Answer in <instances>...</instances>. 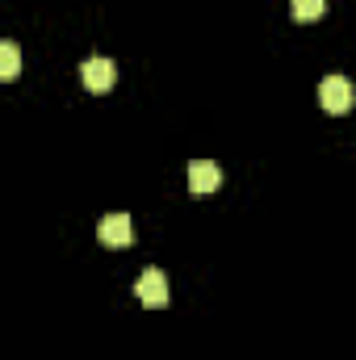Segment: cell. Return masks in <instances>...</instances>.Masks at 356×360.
I'll use <instances>...</instances> for the list:
<instances>
[{"mask_svg": "<svg viewBox=\"0 0 356 360\" xmlns=\"http://www.w3.org/2000/svg\"><path fill=\"white\" fill-rule=\"evenodd\" d=\"M319 105L327 113H348L352 109V84H348V76H327L319 84Z\"/></svg>", "mask_w": 356, "mask_h": 360, "instance_id": "cell-1", "label": "cell"}, {"mask_svg": "<svg viewBox=\"0 0 356 360\" xmlns=\"http://www.w3.org/2000/svg\"><path fill=\"white\" fill-rule=\"evenodd\" d=\"M139 302L147 306V310H164L168 306V276L160 269H143V276H139Z\"/></svg>", "mask_w": 356, "mask_h": 360, "instance_id": "cell-2", "label": "cell"}, {"mask_svg": "<svg viewBox=\"0 0 356 360\" xmlns=\"http://www.w3.org/2000/svg\"><path fill=\"white\" fill-rule=\"evenodd\" d=\"M96 239H101L105 248H130V239H134L130 214H105L101 226H96Z\"/></svg>", "mask_w": 356, "mask_h": 360, "instance_id": "cell-3", "label": "cell"}, {"mask_svg": "<svg viewBox=\"0 0 356 360\" xmlns=\"http://www.w3.org/2000/svg\"><path fill=\"white\" fill-rule=\"evenodd\" d=\"M80 80H84L89 92H109L113 80H117V68H113V59H84L80 63Z\"/></svg>", "mask_w": 356, "mask_h": 360, "instance_id": "cell-4", "label": "cell"}, {"mask_svg": "<svg viewBox=\"0 0 356 360\" xmlns=\"http://www.w3.org/2000/svg\"><path fill=\"white\" fill-rule=\"evenodd\" d=\"M184 176H189V188H193V193H214V188L222 184V168H218L214 160H193Z\"/></svg>", "mask_w": 356, "mask_h": 360, "instance_id": "cell-5", "label": "cell"}, {"mask_svg": "<svg viewBox=\"0 0 356 360\" xmlns=\"http://www.w3.org/2000/svg\"><path fill=\"white\" fill-rule=\"evenodd\" d=\"M17 72H21V46L0 38V80H13Z\"/></svg>", "mask_w": 356, "mask_h": 360, "instance_id": "cell-6", "label": "cell"}, {"mask_svg": "<svg viewBox=\"0 0 356 360\" xmlns=\"http://www.w3.org/2000/svg\"><path fill=\"white\" fill-rule=\"evenodd\" d=\"M327 13V0H293V17L298 21H319Z\"/></svg>", "mask_w": 356, "mask_h": 360, "instance_id": "cell-7", "label": "cell"}]
</instances>
